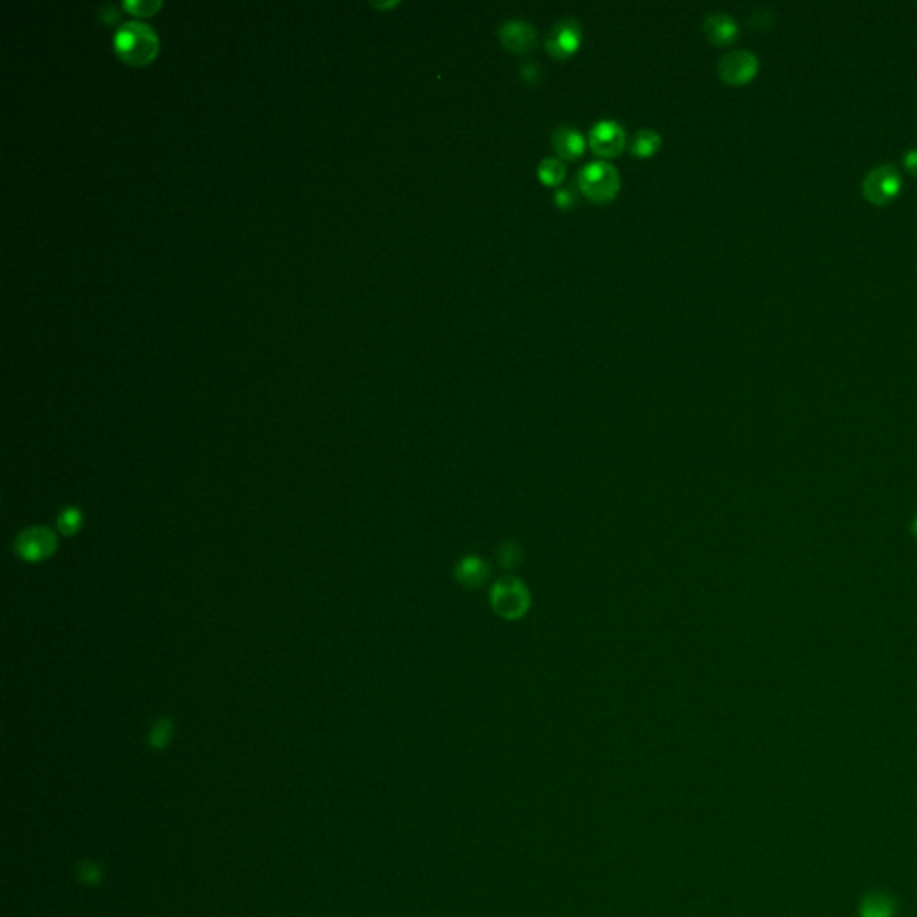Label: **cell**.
Segmentation results:
<instances>
[{
  "instance_id": "5bb4252c",
  "label": "cell",
  "mask_w": 917,
  "mask_h": 917,
  "mask_svg": "<svg viewBox=\"0 0 917 917\" xmlns=\"http://www.w3.org/2000/svg\"><path fill=\"white\" fill-rule=\"evenodd\" d=\"M660 149H661V135L650 127L640 129L629 145L631 154L638 160L652 158Z\"/></svg>"
},
{
  "instance_id": "3957f363",
  "label": "cell",
  "mask_w": 917,
  "mask_h": 917,
  "mask_svg": "<svg viewBox=\"0 0 917 917\" xmlns=\"http://www.w3.org/2000/svg\"><path fill=\"white\" fill-rule=\"evenodd\" d=\"M581 43L583 27L575 18L559 20L545 38L547 52L557 61L570 60L581 49Z\"/></svg>"
},
{
  "instance_id": "e0dca14e",
  "label": "cell",
  "mask_w": 917,
  "mask_h": 917,
  "mask_svg": "<svg viewBox=\"0 0 917 917\" xmlns=\"http://www.w3.org/2000/svg\"><path fill=\"white\" fill-rule=\"evenodd\" d=\"M81 525V514L76 510H67L60 516V529L63 534H74Z\"/></svg>"
},
{
  "instance_id": "9c48e42d",
  "label": "cell",
  "mask_w": 917,
  "mask_h": 917,
  "mask_svg": "<svg viewBox=\"0 0 917 917\" xmlns=\"http://www.w3.org/2000/svg\"><path fill=\"white\" fill-rule=\"evenodd\" d=\"M56 548V536L45 527H31L20 534L16 552L27 561H40L49 557Z\"/></svg>"
},
{
  "instance_id": "4fadbf2b",
  "label": "cell",
  "mask_w": 917,
  "mask_h": 917,
  "mask_svg": "<svg viewBox=\"0 0 917 917\" xmlns=\"http://www.w3.org/2000/svg\"><path fill=\"white\" fill-rule=\"evenodd\" d=\"M860 917H896V900L882 891L869 893L860 903Z\"/></svg>"
},
{
  "instance_id": "9a60e30c",
  "label": "cell",
  "mask_w": 917,
  "mask_h": 917,
  "mask_svg": "<svg viewBox=\"0 0 917 917\" xmlns=\"http://www.w3.org/2000/svg\"><path fill=\"white\" fill-rule=\"evenodd\" d=\"M538 178H539V182L545 187L556 189V187H559L565 182V178H566V167H565V164L559 158L547 156L538 165Z\"/></svg>"
},
{
  "instance_id": "ffe728a7",
  "label": "cell",
  "mask_w": 917,
  "mask_h": 917,
  "mask_svg": "<svg viewBox=\"0 0 917 917\" xmlns=\"http://www.w3.org/2000/svg\"><path fill=\"white\" fill-rule=\"evenodd\" d=\"M126 9H129L131 13L142 16V14H151L154 9L160 7L158 2H126L124 4Z\"/></svg>"
},
{
  "instance_id": "ba28073f",
  "label": "cell",
  "mask_w": 917,
  "mask_h": 917,
  "mask_svg": "<svg viewBox=\"0 0 917 917\" xmlns=\"http://www.w3.org/2000/svg\"><path fill=\"white\" fill-rule=\"evenodd\" d=\"M499 40L506 51L518 56H525L536 49L538 31L527 20L510 18L499 27Z\"/></svg>"
},
{
  "instance_id": "277c9868",
  "label": "cell",
  "mask_w": 917,
  "mask_h": 917,
  "mask_svg": "<svg viewBox=\"0 0 917 917\" xmlns=\"http://www.w3.org/2000/svg\"><path fill=\"white\" fill-rule=\"evenodd\" d=\"M491 606L501 616L508 620H516L523 616L529 610V592L516 579H502L491 590Z\"/></svg>"
},
{
  "instance_id": "7402d4cb",
  "label": "cell",
  "mask_w": 917,
  "mask_h": 917,
  "mask_svg": "<svg viewBox=\"0 0 917 917\" xmlns=\"http://www.w3.org/2000/svg\"><path fill=\"white\" fill-rule=\"evenodd\" d=\"M167 735H169V725H167V724H164V722H160V724L156 725L154 733H153V740H154V744L162 745V742L167 738Z\"/></svg>"
},
{
  "instance_id": "30bf717a",
  "label": "cell",
  "mask_w": 917,
  "mask_h": 917,
  "mask_svg": "<svg viewBox=\"0 0 917 917\" xmlns=\"http://www.w3.org/2000/svg\"><path fill=\"white\" fill-rule=\"evenodd\" d=\"M550 140H552V147L557 153V156L563 160H568V162L579 160L585 154L586 145H588L585 135L581 131H577V127H574V126H559L552 133Z\"/></svg>"
},
{
  "instance_id": "5b68a950",
  "label": "cell",
  "mask_w": 917,
  "mask_h": 917,
  "mask_svg": "<svg viewBox=\"0 0 917 917\" xmlns=\"http://www.w3.org/2000/svg\"><path fill=\"white\" fill-rule=\"evenodd\" d=\"M758 65L760 63H758V58L754 52H751L747 49H736V51L724 54L718 60L716 70H718V78L724 83H727L731 87H742L756 76Z\"/></svg>"
},
{
  "instance_id": "6da1fadb",
  "label": "cell",
  "mask_w": 917,
  "mask_h": 917,
  "mask_svg": "<svg viewBox=\"0 0 917 917\" xmlns=\"http://www.w3.org/2000/svg\"><path fill=\"white\" fill-rule=\"evenodd\" d=\"M581 194L594 204H610L620 194V174L610 162L599 160L585 165L577 174Z\"/></svg>"
},
{
  "instance_id": "ac0fdd59",
  "label": "cell",
  "mask_w": 917,
  "mask_h": 917,
  "mask_svg": "<svg viewBox=\"0 0 917 917\" xmlns=\"http://www.w3.org/2000/svg\"><path fill=\"white\" fill-rule=\"evenodd\" d=\"M575 201H577L575 192L572 189H557L554 194V203L563 211L572 210L575 206Z\"/></svg>"
},
{
  "instance_id": "2e32d148",
  "label": "cell",
  "mask_w": 917,
  "mask_h": 917,
  "mask_svg": "<svg viewBox=\"0 0 917 917\" xmlns=\"http://www.w3.org/2000/svg\"><path fill=\"white\" fill-rule=\"evenodd\" d=\"M519 78L525 85L529 87H538L541 85V80H543V70H541V65L534 63V61H527L525 65L519 67Z\"/></svg>"
},
{
  "instance_id": "52a82bcc",
  "label": "cell",
  "mask_w": 917,
  "mask_h": 917,
  "mask_svg": "<svg viewBox=\"0 0 917 917\" xmlns=\"http://www.w3.org/2000/svg\"><path fill=\"white\" fill-rule=\"evenodd\" d=\"M588 144L595 156L616 158L623 153L627 145V133L616 120L604 118L592 126Z\"/></svg>"
},
{
  "instance_id": "7a4b0ae2",
  "label": "cell",
  "mask_w": 917,
  "mask_h": 917,
  "mask_svg": "<svg viewBox=\"0 0 917 917\" xmlns=\"http://www.w3.org/2000/svg\"><path fill=\"white\" fill-rule=\"evenodd\" d=\"M115 51L129 65H145L158 51V38L149 25L129 22L117 31Z\"/></svg>"
},
{
  "instance_id": "8fae6325",
  "label": "cell",
  "mask_w": 917,
  "mask_h": 917,
  "mask_svg": "<svg viewBox=\"0 0 917 917\" xmlns=\"http://www.w3.org/2000/svg\"><path fill=\"white\" fill-rule=\"evenodd\" d=\"M703 31L706 38L714 45H731L738 38V23L736 20L724 11H715L705 16L703 20Z\"/></svg>"
},
{
  "instance_id": "d6986e66",
  "label": "cell",
  "mask_w": 917,
  "mask_h": 917,
  "mask_svg": "<svg viewBox=\"0 0 917 917\" xmlns=\"http://www.w3.org/2000/svg\"><path fill=\"white\" fill-rule=\"evenodd\" d=\"M774 22V14L763 7L756 9L753 14H751V23L758 29H767L771 27V23Z\"/></svg>"
},
{
  "instance_id": "8992f818",
  "label": "cell",
  "mask_w": 917,
  "mask_h": 917,
  "mask_svg": "<svg viewBox=\"0 0 917 917\" xmlns=\"http://www.w3.org/2000/svg\"><path fill=\"white\" fill-rule=\"evenodd\" d=\"M900 185L902 178L898 169L893 164H880L866 174L862 182V191L871 203L884 204L896 196Z\"/></svg>"
},
{
  "instance_id": "7c38bea8",
  "label": "cell",
  "mask_w": 917,
  "mask_h": 917,
  "mask_svg": "<svg viewBox=\"0 0 917 917\" xmlns=\"http://www.w3.org/2000/svg\"><path fill=\"white\" fill-rule=\"evenodd\" d=\"M457 581L466 588H479L490 577V566L481 557H464L455 568Z\"/></svg>"
},
{
  "instance_id": "44dd1931",
  "label": "cell",
  "mask_w": 917,
  "mask_h": 917,
  "mask_svg": "<svg viewBox=\"0 0 917 917\" xmlns=\"http://www.w3.org/2000/svg\"><path fill=\"white\" fill-rule=\"evenodd\" d=\"M903 164H905V167H907L912 174H916L917 176V147L909 149V151L903 154Z\"/></svg>"
}]
</instances>
